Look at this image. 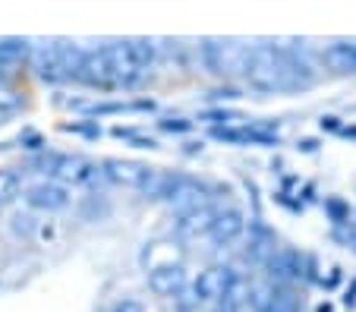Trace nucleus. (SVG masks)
Instances as JSON below:
<instances>
[{"label": "nucleus", "instance_id": "obj_1", "mask_svg": "<svg viewBox=\"0 0 356 312\" xmlns=\"http://www.w3.org/2000/svg\"><path fill=\"white\" fill-rule=\"evenodd\" d=\"M243 76L259 92H293V88H302L312 82V73L306 63L296 60L290 51L271 48V44L249 48Z\"/></svg>", "mask_w": 356, "mask_h": 312}, {"label": "nucleus", "instance_id": "obj_2", "mask_svg": "<svg viewBox=\"0 0 356 312\" xmlns=\"http://www.w3.org/2000/svg\"><path fill=\"white\" fill-rule=\"evenodd\" d=\"M104 57L111 67V79L117 85H136L155 60V48L148 41H117L104 48Z\"/></svg>", "mask_w": 356, "mask_h": 312}, {"label": "nucleus", "instance_id": "obj_3", "mask_svg": "<svg viewBox=\"0 0 356 312\" xmlns=\"http://www.w3.org/2000/svg\"><path fill=\"white\" fill-rule=\"evenodd\" d=\"M246 54H249V48H243V44H236V41L209 38L205 44H202V60H205V67L218 76L243 73V67H246Z\"/></svg>", "mask_w": 356, "mask_h": 312}, {"label": "nucleus", "instance_id": "obj_4", "mask_svg": "<svg viewBox=\"0 0 356 312\" xmlns=\"http://www.w3.org/2000/svg\"><path fill=\"white\" fill-rule=\"evenodd\" d=\"M101 174L108 176L111 183L127 186V190H148L152 192V183H155V170L145 167L139 161H120V158H108L101 164Z\"/></svg>", "mask_w": 356, "mask_h": 312}, {"label": "nucleus", "instance_id": "obj_5", "mask_svg": "<svg viewBox=\"0 0 356 312\" xmlns=\"http://www.w3.org/2000/svg\"><path fill=\"white\" fill-rule=\"evenodd\" d=\"M186 268L183 262H168V265H155L148 268V287L158 297H180L183 287H186Z\"/></svg>", "mask_w": 356, "mask_h": 312}, {"label": "nucleus", "instance_id": "obj_6", "mask_svg": "<svg viewBox=\"0 0 356 312\" xmlns=\"http://www.w3.org/2000/svg\"><path fill=\"white\" fill-rule=\"evenodd\" d=\"M26 202L32 205V208H41V211H60L70 205V196L67 190H63L60 183H54V180H47V183H35L26 190Z\"/></svg>", "mask_w": 356, "mask_h": 312}, {"label": "nucleus", "instance_id": "obj_7", "mask_svg": "<svg viewBox=\"0 0 356 312\" xmlns=\"http://www.w3.org/2000/svg\"><path fill=\"white\" fill-rule=\"evenodd\" d=\"M76 79L88 82V85H114V79H111V67H108V57H104V48L82 51V60H79V69H76Z\"/></svg>", "mask_w": 356, "mask_h": 312}, {"label": "nucleus", "instance_id": "obj_8", "mask_svg": "<svg viewBox=\"0 0 356 312\" xmlns=\"http://www.w3.org/2000/svg\"><path fill=\"white\" fill-rule=\"evenodd\" d=\"M215 215L218 211L211 205H199L193 211H183L180 221H177V233L183 240H199V237H209L211 224H215Z\"/></svg>", "mask_w": 356, "mask_h": 312}, {"label": "nucleus", "instance_id": "obj_9", "mask_svg": "<svg viewBox=\"0 0 356 312\" xmlns=\"http://www.w3.org/2000/svg\"><path fill=\"white\" fill-rule=\"evenodd\" d=\"M243 231H246L243 211L240 208H224V211H218L215 215V224H211L209 237L215 240L218 246H227V243H234V240H240Z\"/></svg>", "mask_w": 356, "mask_h": 312}, {"label": "nucleus", "instance_id": "obj_10", "mask_svg": "<svg viewBox=\"0 0 356 312\" xmlns=\"http://www.w3.org/2000/svg\"><path fill=\"white\" fill-rule=\"evenodd\" d=\"M47 170H51L54 176H60V180L82 183V180H88V176L95 174V164L86 161V158H79V155H60V158H51Z\"/></svg>", "mask_w": 356, "mask_h": 312}, {"label": "nucleus", "instance_id": "obj_11", "mask_svg": "<svg viewBox=\"0 0 356 312\" xmlns=\"http://www.w3.org/2000/svg\"><path fill=\"white\" fill-rule=\"evenodd\" d=\"M246 256L259 265H268L275 258V233L268 231L265 224H252L249 227V243H246Z\"/></svg>", "mask_w": 356, "mask_h": 312}, {"label": "nucleus", "instance_id": "obj_12", "mask_svg": "<svg viewBox=\"0 0 356 312\" xmlns=\"http://www.w3.org/2000/svg\"><path fill=\"white\" fill-rule=\"evenodd\" d=\"M322 63L331 69V73H356V44L337 41V44L325 48Z\"/></svg>", "mask_w": 356, "mask_h": 312}, {"label": "nucleus", "instance_id": "obj_13", "mask_svg": "<svg viewBox=\"0 0 356 312\" xmlns=\"http://www.w3.org/2000/svg\"><path fill=\"white\" fill-rule=\"evenodd\" d=\"M38 73H41V79H47V82H57V79H67V76H70L67 73V63H63V54H60V44L41 51Z\"/></svg>", "mask_w": 356, "mask_h": 312}, {"label": "nucleus", "instance_id": "obj_14", "mask_svg": "<svg viewBox=\"0 0 356 312\" xmlns=\"http://www.w3.org/2000/svg\"><path fill=\"white\" fill-rule=\"evenodd\" d=\"M29 57V41L22 38H3L0 41V73L10 67H16V63H22Z\"/></svg>", "mask_w": 356, "mask_h": 312}, {"label": "nucleus", "instance_id": "obj_15", "mask_svg": "<svg viewBox=\"0 0 356 312\" xmlns=\"http://www.w3.org/2000/svg\"><path fill=\"white\" fill-rule=\"evenodd\" d=\"M19 192H22L19 174H16V170H0V205L19 199Z\"/></svg>", "mask_w": 356, "mask_h": 312}, {"label": "nucleus", "instance_id": "obj_16", "mask_svg": "<svg viewBox=\"0 0 356 312\" xmlns=\"http://www.w3.org/2000/svg\"><path fill=\"white\" fill-rule=\"evenodd\" d=\"M111 312H142V303H136V299H120Z\"/></svg>", "mask_w": 356, "mask_h": 312}, {"label": "nucleus", "instance_id": "obj_17", "mask_svg": "<svg viewBox=\"0 0 356 312\" xmlns=\"http://www.w3.org/2000/svg\"><path fill=\"white\" fill-rule=\"evenodd\" d=\"M240 303H230V299H218V309L215 312H240Z\"/></svg>", "mask_w": 356, "mask_h": 312}]
</instances>
